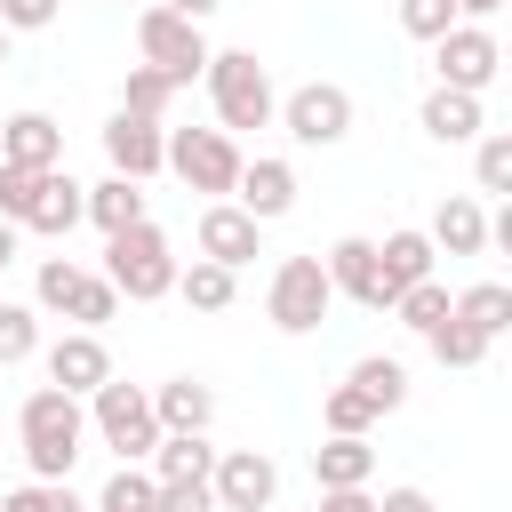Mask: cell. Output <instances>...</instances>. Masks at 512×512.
I'll list each match as a JSON object with an SVG mask.
<instances>
[{
  "label": "cell",
  "instance_id": "cell-1",
  "mask_svg": "<svg viewBox=\"0 0 512 512\" xmlns=\"http://www.w3.org/2000/svg\"><path fill=\"white\" fill-rule=\"evenodd\" d=\"M16 440H24L32 480H72V464H80V448H88V400H72V392H56V384L24 392Z\"/></svg>",
  "mask_w": 512,
  "mask_h": 512
},
{
  "label": "cell",
  "instance_id": "cell-2",
  "mask_svg": "<svg viewBox=\"0 0 512 512\" xmlns=\"http://www.w3.org/2000/svg\"><path fill=\"white\" fill-rule=\"evenodd\" d=\"M208 104H216V128L224 136H240V128H272V112H280V88H272V72L256 64V48H208Z\"/></svg>",
  "mask_w": 512,
  "mask_h": 512
},
{
  "label": "cell",
  "instance_id": "cell-3",
  "mask_svg": "<svg viewBox=\"0 0 512 512\" xmlns=\"http://www.w3.org/2000/svg\"><path fill=\"white\" fill-rule=\"evenodd\" d=\"M104 280H112V296H128V304L176 296V248H168V232H160L152 216L128 224V232H112V240H104Z\"/></svg>",
  "mask_w": 512,
  "mask_h": 512
},
{
  "label": "cell",
  "instance_id": "cell-4",
  "mask_svg": "<svg viewBox=\"0 0 512 512\" xmlns=\"http://www.w3.org/2000/svg\"><path fill=\"white\" fill-rule=\"evenodd\" d=\"M88 424H96V440L120 456V464H144L152 448H160V424H152V400H144V384H96L88 392Z\"/></svg>",
  "mask_w": 512,
  "mask_h": 512
},
{
  "label": "cell",
  "instance_id": "cell-5",
  "mask_svg": "<svg viewBox=\"0 0 512 512\" xmlns=\"http://www.w3.org/2000/svg\"><path fill=\"white\" fill-rule=\"evenodd\" d=\"M328 304H336V288H328L320 256H280V264H272L264 312H272V328H280V336H312V328L328 320Z\"/></svg>",
  "mask_w": 512,
  "mask_h": 512
},
{
  "label": "cell",
  "instance_id": "cell-6",
  "mask_svg": "<svg viewBox=\"0 0 512 512\" xmlns=\"http://www.w3.org/2000/svg\"><path fill=\"white\" fill-rule=\"evenodd\" d=\"M136 48H144V64L152 72H168L176 88H192L200 72H208V32L200 24H184V16H168V8H136Z\"/></svg>",
  "mask_w": 512,
  "mask_h": 512
},
{
  "label": "cell",
  "instance_id": "cell-7",
  "mask_svg": "<svg viewBox=\"0 0 512 512\" xmlns=\"http://www.w3.org/2000/svg\"><path fill=\"white\" fill-rule=\"evenodd\" d=\"M240 160H248V152H240L224 128H168V168H176L192 192H208V200H232Z\"/></svg>",
  "mask_w": 512,
  "mask_h": 512
},
{
  "label": "cell",
  "instance_id": "cell-8",
  "mask_svg": "<svg viewBox=\"0 0 512 512\" xmlns=\"http://www.w3.org/2000/svg\"><path fill=\"white\" fill-rule=\"evenodd\" d=\"M296 144H312V152H328V144H344L352 136V88H336V80H304V88H288L280 96V112H272Z\"/></svg>",
  "mask_w": 512,
  "mask_h": 512
},
{
  "label": "cell",
  "instance_id": "cell-9",
  "mask_svg": "<svg viewBox=\"0 0 512 512\" xmlns=\"http://www.w3.org/2000/svg\"><path fill=\"white\" fill-rule=\"evenodd\" d=\"M208 496H216V512H272V496H280V464H272L264 448H216Z\"/></svg>",
  "mask_w": 512,
  "mask_h": 512
},
{
  "label": "cell",
  "instance_id": "cell-10",
  "mask_svg": "<svg viewBox=\"0 0 512 512\" xmlns=\"http://www.w3.org/2000/svg\"><path fill=\"white\" fill-rule=\"evenodd\" d=\"M432 64H440V88L480 96V88L504 72V48H496V32H488V24H448V32L432 40Z\"/></svg>",
  "mask_w": 512,
  "mask_h": 512
},
{
  "label": "cell",
  "instance_id": "cell-11",
  "mask_svg": "<svg viewBox=\"0 0 512 512\" xmlns=\"http://www.w3.org/2000/svg\"><path fill=\"white\" fill-rule=\"evenodd\" d=\"M192 240H200V256H208V264H224V272H240V264H256V256H264V224H256L248 208H232V200H208V208H200V224H192Z\"/></svg>",
  "mask_w": 512,
  "mask_h": 512
},
{
  "label": "cell",
  "instance_id": "cell-12",
  "mask_svg": "<svg viewBox=\"0 0 512 512\" xmlns=\"http://www.w3.org/2000/svg\"><path fill=\"white\" fill-rule=\"evenodd\" d=\"M104 160H112V176L144 184V176L168 168V128L160 120H136V112H112L104 120Z\"/></svg>",
  "mask_w": 512,
  "mask_h": 512
},
{
  "label": "cell",
  "instance_id": "cell-13",
  "mask_svg": "<svg viewBox=\"0 0 512 512\" xmlns=\"http://www.w3.org/2000/svg\"><path fill=\"white\" fill-rule=\"evenodd\" d=\"M40 368H48V384L72 392V400H88L96 384H112V352H104V336H88V328L56 336V344L40 352Z\"/></svg>",
  "mask_w": 512,
  "mask_h": 512
},
{
  "label": "cell",
  "instance_id": "cell-14",
  "mask_svg": "<svg viewBox=\"0 0 512 512\" xmlns=\"http://www.w3.org/2000/svg\"><path fill=\"white\" fill-rule=\"evenodd\" d=\"M320 272H328V288L336 296H352L360 312H392V296L376 288V240H360V232H344L328 256H320Z\"/></svg>",
  "mask_w": 512,
  "mask_h": 512
},
{
  "label": "cell",
  "instance_id": "cell-15",
  "mask_svg": "<svg viewBox=\"0 0 512 512\" xmlns=\"http://www.w3.org/2000/svg\"><path fill=\"white\" fill-rule=\"evenodd\" d=\"M232 208H248L256 224H272V216H288V208H296V168H288V160H272V152H256V160H240V184H232Z\"/></svg>",
  "mask_w": 512,
  "mask_h": 512
},
{
  "label": "cell",
  "instance_id": "cell-16",
  "mask_svg": "<svg viewBox=\"0 0 512 512\" xmlns=\"http://www.w3.org/2000/svg\"><path fill=\"white\" fill-rule=\"evenodd\" d=\"M144 400H152V424H160V432H208V424H216V392H208L200 376H168V384H152Z\"/></svg>",
  "mask_w": 512,
  "mask_h": 512
},
{
  "label": "cell",
  "instance_id": "cell-17",
  "mask_svg": "<svg viewBox=\"0 0 512 512\" xmlns=\"http://www.w3.org/2000/svg\"><path fill=\"white\" fill-rule=\"evenodd\" d=\"M0 160L8 168H64V128L48 112H16V120H0Z\"/></svg>",
  "mask_w": 512,
  "mask_h": 512
},
{
  "label": "cell",
  "instance_id": "cell-18",
  "mask_svg": "<svg viewBox=\"0 0 512 512\" xmlns=\"http://www.w3.org/2000/svg\"><path fill=\"white\" fill-rule=\"evenodd\" d=\"M432 264H440V256H432V240H424V232H408V224L376 240V288H384V296H400V288L432 280Z\"/></svg>",
  "mask_w": 512,
  "mask_h": 512
},
{
  "label": "cell",
  "instance_id": "cell-19",
  "mask_svg": "<svg viewBox=\"0 0 512 512\" xmlns=\"http://www.w3.org/2000/svg\"><path fill=\"white\" fill-rule=\"evenodd\" d=\"M416 128H424L432 144H472V136L488 128V112H480V96H464V88H432L424 112H416Z\"/></svg>",
  "mask_w": 512,
  "mask_h": 512
},
{
  "label": "cell",
  "instance_id": "cell-20",
  "mask_svg": "<svg viewBox=\"0 0 512 512\" xmlns=\"http://www.w3.org/2000/svg\"><path fill=\"white\" fill-rule=\"evenodd\" d=\"M432 256H480L488 248V208L472 200V192H456V200H440V216H432Z\"/></svg>",
  "mask_w": 512,
  "mask_h": 512
},
{
  "label": "cell",
  "instance_id": "cell-21",
  "mask_svg": "<svg viewBox=\"0 0 512 512\" xmlns=\"http://www.w3.org/2000/svg\"><path fill=\"white\" fill-rule=\"evenodd\" d=\"M72 224H88V184L64 176V168H48V176H40V200H32V216H24V232H72Z\"/></svg>",
  "mask_w": 512,
  "mask_h": 512
},
{
  "label": "cell",
  "instance_id": "cell-22",
  "mask_svg": "<svg viewBox=\"0 0 512 512\" xmlns=\"http://www.w3.org/2000/svg\"><path fill=\"white\" fill-rule=\"evenodd\" d=\"M144 472L168 488V480H208L216 472V448H208V432H160V448L144 456Z\"/></svg>",
  "mask_w": 512,
  "mask_h": 512
},
{
  "label": "cell",
  "instance_id": "cell-23",
  "mask_svg": "<svg viewBox=\"0 0 512 512\" xmlns=\"http://www.w3.org/2000/svg\"><path fill=\"white\" fill-rule=\"evenodd\" d=\"M312 480H320V488H368V480H376V448L328 432V440L312 448Z\"/></svg>",
  "mask_w": 512,
  "mask_h": 512
},
{
  "label": "cell",
  "instance_id": "cell-24",
  "mask_svg": "<svg viewBox=\"0 0 512 512\" xmlns=\"http://www.w3.org/2000/svg\"><path fill=\"white\" fill-rule=\"evenodd\" d=\"M448 320H464V328H480L488 344L512 328V288L504 280H472L464 296H448Z\"/></svg>",
  "mask_w": 512,
  "mask_h": 512
},
{
  "label": "cell",
  "instance_id": "cell-25",
  "mask_svg": "<svg viewBox=\"0 0 512 512\" xmlns=\"http://www.w3.org/2000/svg\"><path fill=\"white\" fill-rule=\"evenodd\" d=\"M88 224L112 240V232H128V224H144V184H128V176H104V184H88Z\"/></svg>",
  "mask_w": 512,
  "mask_h": 512
},
{
  "label": "cell",
  "instance_id": "cell-26",
  "mask_svg": "<svg viewBox=\"0 0 512 512\" xmlns=\"http://www.w3.org/2000/svg\"><path fill=\"white\" fill-rule=\"evenodd\" d=\"M176 296H184L192 312H224V304L240 296V272H224V264L192 256V264H176Z\"/></svg>",
  "mask_w": 512,
  "mask_h": 512
},
{
  "label": "cell",
  "instance_id": "cell-27",
  "mask_svg": "<svg viewBox=\"0 0 512 512\" xmlns=\"http://www.w3.org/2000/svg\"><path fill=\"white\" fill-rule=\"evenodd\" d=\"M344 384H352V392H360V400H368L376 416H392V408L408 400V368H400V360H384V352L352 360V376H344Z\"/></svg>",
  "mask_w": 512,
  "mask_h": 512
},
{
  "label": "cell",
  "instance_id": "cell-28",
  "mask_svg": "<svg viewBox=\"0 0 512 512\" xmlns=\"http://www.w3.org/2000/svg\"><path fill=\"white\" fill-rule=\"evenodd\" d=\"M168 104H176V80H168V72H152V64H128V80H120V112H136V120H160V128H168Z\"/></svg>",
  "mask_w": 512,
  "mask_h": 512
},
{
  "label": "cell",
  "instance_id": "cell-29",
  "mask_svg": "<svg viewBox=\"0 0 512 512\" xmlns=\"http://www.w3.org/2000/svg\"><path fill=\"white\" fill-rule=\"evenodd\" d=\"M80 280H88V264H72V256H48V264H40V280H32V312H56V320H72V304H80Z\"/></svg>",
  "mask_w": 512,
  "mask_h": 512
},
{
  "label": "cell",
  "instance_id": "cell-30",
  "mask_svg": "<svg viewBox=\"0 0 512 512\" xmlns=\"http://www.w3.org/2000/svg\"><path fill=\"white\" fill-rule=\"evenodd\" d=\"M392 320L416 328V336H432V328L448 320V280H416V288H400V296H392Z\"/></svg>",
  "mask_w": 512,
  "mask_h": 512
},
{
  "label": "cell",
  "instance_id": "cell-31",
  "mask_svg": "<svg viewBox=\"0 0 512 512\" xmlns=\"http://www.w3.org/2000/svg\"><path fill=\"white\" fill-rule=\"evenodd\" d=\"M152 496H160V480H152L144 464H120V472L96 488V504H88V512H152Z\"/></svg>",
  "mask_w": 512,
  "mask_h": 512
},
{
  "label": "cell",
  "instance_id": "cell-32",
  "mask_svg": "<svg viewBox=\"0 0 512 512\" xmlns=\"http://www.w3.org/2000/svg\"><path fill=\"white\" fill-rule=\"evenodd\" d=\"M472 184L480 192H512V136L504 128H480L472 136Z\"/></svg>",
  "mask_w": 512,
  "mask_h": 512
},
{
  "label": "cell",
  "instance_id": "cell-33",
  "mask_svg": "<svg viewBox=\"0 0 512 512\" xmlns=\"http://www.w3.org/2000/svg\"><path fill=\"white\" fill-rule=\"evenodd\" d=\"M424 344H432V360H440V368H480V360H488V336H480V328H464V320H440Z\"/></svg>",
  "mask_w": 512,
  "mask_h": 512
},
{
  "label": "cell",
  "instance_id": "cell-34",
  "mask_svg": "<svg viewBox=\"0 0 512 512\" xmlns=\"http://www.w3.org/2000/svg\"><path fill=\"white\" fill-rule=\"evenodd\" d=\"M320 424H328L336 440H368V432H376V408H368L352 384H336V392L320 400Z\"/></svg>",
  "mask_w": 512,
  "mask_h": 512
},
{
  "label": "cell",
  "instance_id": "cell-35",
  "mask_svg": "<svg viewBox=\"0 0 512 512\" xmlns=\"http://www.w3.org/2000/svg\"><path fill=\"white\" fill-rule=\"evenodd\" d=\"M40 352V312L32 304H0V368H24Z\"/></svg>",
  "mask_w": 512,
  "mask_h": 512
},
{
  "label": "cell",
  "instance_id": "cell-36",
  "mask_svg": "<svg viewBox=\"0 0 512 512\" xmlns=\"http://www.w3.org/2000/svg\"><path fill=\"white\" fill-rule=\"evenodd\" d=\"M0 512H88V504L72 496V480H24L0 496Z\"/></svg>",
  "mask_w": 512,
  "mask_h": 512
},
{
  "label": "cell",
  "instance_id": "cell-37",
  "mask_svg": "<svg viewBox=\"0 0 512 512\" xmlns=\"http://www.w3.org/2000/svg\"><path fill=\"white\" fill-rule=\"evenodd\" d=\"M40 176H48V168H8V160H0V216H8L16 232H24L32 200H40Z\"/></svg>",
  "mask_w": 512,
  "mask_h": 512
},
{
  "label": "cell",
  "instance_id": "cell-38",
  "mask_svg": "<svg viewBox=\"0 0 512 512\" xmlns=\"http://www.w3.org/2000/svg\"><path fill=\"white\" fill-rule=\"evenodd\" d=\"M456 24V0H400V32L408 40H440Z\"/></svg>",
  "mask_w": 512,
  "mask_h": 512
},
{
  "label": "cell",
  "instance_id": "cell-39",
  "mask_svg": "<svg viewBox=\"0 0 512 512\" xmlns=\"http://www.w3.org/2000/svg\"><path fill=\"white\" fill-rule=\"evenodd\" d=\"M112 312H120V296H112V280H104V272H88V280H80V304H72V320H80V328L96 336V328H104Z\"/></svg>",
  "mask_w": 512,
  "mask_h": 512
},
{
  "label": "cell",
  "instance_id": "cell-40",
  "mask_svg": "<svg viewBox=\"0 0 512 512\" xmlns=\"http://www.w3.org/2000/svg\"><path fill=\"white\" fill-rule=\"evenodd\" d=\"M56 8H64V0H0V32H8V40H16V32H48Z\"/></svg>",
  "mask_w": 512,
  "mask_h": 512
},
{
  "label": "cell",
  "instance_id": "cell-41",
  "mask_svg": "<svg viewBox=\"0 0 512 512\" xmlns=\"http://www.w3.org/2000/svg\"><path fill=\"white\" fill-rule=\"evenodd\" d=\"M152 512H216V496H208V480H168L152 496Z\"/></svg>",
  "mask_w": 512,
  "mask_h": 512
},
{
  "label": "cell",
  "instance_id": "cell-42",
  "mask_svg": "<svg viewBox=\"0 0 512 512\" xmlns=\"http://www.w3.org/2000/svg\"><path fill=\"white\" fill-rule=\"evenodd\" d=\"M376 512H440V504H432L424 488H384V496H376Z\"/></svg>",
  "mask_w": 512,
  "mask_h": 512
},
{
  "label": "cell",
  "instance_id": "cell-43",
  "mask_svg": "<svg viewBox=\"0 0 512 512\" xmlns=\"http://www.w3.org/2000/svg\"><path fill=\"white\" fill-rule=\"evenodd\" d=\"M320 512H376L368 488H320Z\"/></svg>",
  "mask_w": 512,
  "mask_h": 512
},
{
  "label": "cell",
  "instance_id": "cell-44",
  "mask_svg": "<svg viewBox=\"0 0 512 512\" xmlns=\"http://www.w3.org/2000/svg\"><path fill=\"white\" fill-rule=\"evenodd\" d=\"M152 8H168V16H184V24H208L224 0H152Z\"/></svg>",
  "mask_w": 512,
  "mask_h": 512
},
{
  "label": "cell",
  "instance_id": "cell-45",
  "mask_svg": "<svg viewBox=\"0 0 512 512\" xmlns=\"http://www.w3.org/2000/svg\"><path fill=\"white\" fill-rule=\"evenodd\" d=\"M496 8H504V0H456V24H488Z\"/></svg>",
  "mask_w": 512,
  "mask_h": 512
},
{
  "label": "cell",
  "instance_id": "cell-46",
  "mask_svg": "<svg viewBox=\"0 0 512 512\" xmlns=\"http://www.w3.org/2000/svg\"><path fill=\"white\" fill-rule=\"evenodd\" d=\"M8 264H16V224L0 216V272H8Z\"/></svg>",
  "mask_w": 512,
  "mask_h": 512
},
{
  "label": "cell",
  "instance_id": "cell-47",
  "mask_svg": "<svg viewBox=\"0 0 512 512\" xmlns=\"http://www.w3.org/2000/svg\"><path fill=\"white\" fill-rule=\"evenodd\" d=\"M0 64H8V32H0Z\"/></svg>",
  "mask_w": 512,
  "mask_h": 512
},
{
  "label": "cell",
  "instance_id": "cell-48",
  "mask_svg": "<svg viewBox=\"0 0 512 512\" xmlns=\"http://www.w3.org/2000/svg\"><path fill=\"white\" fill-rule=\"evenodd\" d=\"M120 8H128V0H120ZM136 8H144V0H136Z\"/></svg>",
  "mask_w": 512,
  "mask_h": 512
}]
</instances>
